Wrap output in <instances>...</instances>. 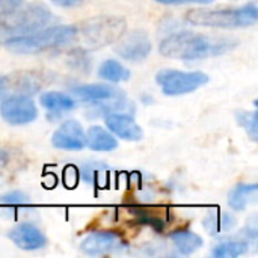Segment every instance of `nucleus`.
Instances as JSON below:
<instances>
[{"instance_id": "obj_1", "label": "nucleus", "mask_w": 258, "mask_h": 258, "mask_svg": "<svg viewBox=\"0 0 258 258\" xmlns=\"http://www.w3.org/2000/svg\"><path fill=\"white\" fill-rule=\"evenodd\" d=\"M237 45L233 38H221L197 32H175L165 38L159 51L169 59L197 60L224 54Z\"/></svg>"}, {"instance_id": "obj_2", "label": "nucleus", "mask_w": 258, "mask_h": 258, "mask_svg": "<svg viewBox=\"0 0 258 258\" xmlns=\"http://www.w3.org/2000/svg\"><path fill=\"white\" fill-rule=\"evenodd\" d=\"M51 20L53 14L42 3H21L15 8L0 11V44L33 33L45 27Z\"/></svg>"}, {"instance_id": "obj_3", "label": "nucleus", "mask_w": 258, "mask_h": 258, "mask_svg": "<svg viewBox=\"0 0 258 258\" xmlns=\"http://www.w3.org/2000/svg\"><path fill=\"white\" fill-rule=\"evenodd\" d=\"M77 36V27L74 26H54L39 29L33 33L18 36L6 41L3 45L6 50L15 54H35L41 51L56 50L68 45Z\"/></svg>"}, {"instance_id": "obj_4", "label": "nucleus", "mask_w": 258, "mask_h": 258, "mask_svg": "<svg viewBox=\"0 0 258 258\" xmlns=\"http://www.w3.org/2000/svg\"><path fill=\"white\" fill-rule=\"evenodd\" d=\"M258 20L257 5L254 2L242 8L228 9H206L198 8L186 14V21L194 26H206L216 29H236L255 24Z\"/></svg>"}, {"instance_id": "obj_5", "label": "nucleus", "mask_w": 258, "mask_h": 258, "mask_svg": "<svg viewBox=\"0 0 258 258\" xmlns=\"http://www.w3.org/2000/svg\"><path fill=\"white\" fill-rule=\"evenodd\" d=\"M125 29L127 23L122 17L103 15L83 21L77 32H80V38L86 47L101 48L118 41L125 33Z\"/></svg>"}, {"instance_id": "obj_6", "label": "nucleus", "mask_w": 258, "mask_h": 258, "mask_svg": "<svg viewBox=\"0 0 258 258\" xmlns=\"http://www.w3.org/2000/svg\"><path fill=\"white\" fill-rule=\"evenodd\" d=\"M156 82L166 95H183L197 91L209 83V76L201 71L162 70L156 76Z\"/></svg>"}, {"instance_id": "obj_7", "label": "nucleus", "mask_w": 258, "mask_h": 258, "mask_svg": "<svg viewBox=\"0 0 258 258\" xmlns=\"http://www.w3.org/2000/svg\"><path fill=\"white\" fill-rule=\"evenodd\" d=\"M2 118L12 125H24L32 122L38 116V109L30 97L15 94L3 98L0 103Z\"/></svg>"}, {"instance_id": "obj_8", "label": "nucleus", "mask_w": 258, "mask_h": 258, "mask_svg": "<svg viewBox=\"0 0 258 258\" xmlns=\"http://www.w3.org/2000/svg\"><path fill=\"white\" fill-rule=\"evenodd\" d=\"M115 51L118 56H121L125 60H132V62L144 60L151 53L150 36L147 35V32L141 29L128 32L127 35L124 33L119 38V42L116 44Z\"/></svg>"}, {"instance_id": "obj_9", "label": "nucleus", "mask_w": 258, "mask_h": 258, "mask_svg": "<svg viewBox=\"0 0 258 258\" xmlns=\"http://www.w3.org/2000/svg\"><path fill=\"white\" fill-rule=\"evenodd\" d=\"M125 248L127 243L112 231L91 233L80 243V251L86 255H106L112 252H121Z\"/></svg>"}, {"instance_id": "obj_10", "label": "nucleus", "mask_w": 258, "mask_h": 258, "mask_svg": "<svg viewBox=\"0 0 258 258\" xmlns=\"http://www.w3.org/2000/svg\"><path fill=\"white\" fill-rule=\"evenodd\" d=\"M51 144L57 150L79 151L86 145V135L80 125V122L70 119L65 121L51 136Z\"/></svg>"}, {"instance_id": "obj_11", "label": "nucleus", "mask_w": 258, "mask_h": 258, "mask_svg": "<svg viewBox=\"0 0 258 258\" xmlns=\"http://www.w3.org/2000/svg\"><path fill=\"white\" fill-rule=\"evenodd\" d=\"M9 239L14 242V245L24 251H36L47 245L44 233L30 222H23L14 227L9 231Z\"/></svg>"}, {"instance_id": "obj_12", "label": "nucleus", "mask_w": 258, "mask_h": 258, "mask_svg": "<svg viewBox=\"0 0 258 258\" xmlns=\"http://www.w3.org/2000/svg\"><path fill=\"white\" fill-rule=\"evenodd\" d=\"M104 124L112 135L124 141H141L144 138V130L141 125L127 113H109L104 118Z\"/></svg>"}, {"instance_id": "obj_13", "label": "nucleus", "mask_w": 258, "mask_h": 258, "mask_svg": "<svg viewBox=\"0 0 258 258\" xmlns=\"http://www.w3.org/2000/svg\"><path fill=\"white\" fill-rule=\"evenodd\" d=\"M73 94L77 98H80L83 101H89V103H101V101L122 95L121 91H118L109 85H100V83L76 86V88H73Z\"/></svg>"}, {"instance_id": "obj_14", "label": "nucleus", "mask_w": 258, "mask_h": 258, "mask_svg": "<svg viewBox=\"0 0 258 258\" xmlns=\"http://www.w3.org/2000/svg\"><path fill=\"white\" fill-rule=\"evenodd\" d=\"M128 212L136 218L138 222L151 227L156 231H163L169 224V212L166 209H147V207H130Z\"/></svg>"}, {"instance_id": "obj_15", "label": "nucleus", "mask_w": 258, "mask_h": 258, "mask_svg": "<svg viewBox=\"0 0 258 258\" xmlns=\"http://www.w3.org/2000/svg\"><path fill=\"white\" fill-rule=\"evenodd\" d=\"M236 225H237V219L231 213L221 212V210L210 212L203 221V227L210 236H219L222 233H228L233 228H236Z\"/></svg>"}, {"instance_id": "obj_16", "label": "nucleus", "mask_w": 258, "mask_h": 258, "mask_svg": "<svg viewBox=\"0 0 258 258\" xmlns=\"http://www.w3.org/2000/svg\"><path fill=\"white\" fill-rule=\"evenodd\" d=\"M258 197L257 184H237L228 194V206L233 210L242 212L249 204L255 203Z\"/></svg>"}, {"instance_id": "obj_17", "label": "nucleus", "mask_w": 258, "mask_h": 258, "mask_svg": "<svg viewBox=\"0 0 258 258\" xmlns=\"http://www.w3.org/2000/svg\"><path fill=\"white\" fill-rule=\"evenodd\" d=\"M86 145L95 151H112L118 147V141L103 127L92 125L86 132Z\"/></svg>"}, {"instance_id": "obj_18", "label": "nucleus", "mask_w": 258, "mask_h": 258, "mask_svg": "<svg viewBox=\"0 0 258 258\" xmlns=\"http://www.w3.org/2000/svg\"><path fill=\"white\" fill-rule=\"evenodd\" d=\"M169 237H171L175 249L183 255L194 254L195 251H198L204 245V240L201 236H198L197 233H194L190 230H184V228L171 233Z\"/></svg>"}, {"instance_id": "obj_19", "label": "nucleus", "mask_w": 258, "mask_h": 258, "mask_svg": "<svg viewBox=\"0 0 258 258\" xmlns=\"http://www.w3.org/2000/svg\"><path fill=\"white\" fill-rule=\"evenodd\" d=\"M41 106H44L50 113H62L70 112L76 107V101L63 92L48 91L44 92L39 98Z\"/></svg>"}, {"instance_id": "obj_20", "label": "nucleus", "mask_w": 258, "mask_h": 258, "mask_svg": "<svg viewBox=\"0 0 258 258\" xmlns=\"http://www.w3.org/2000/svg\"><path fill=\"white\" fill-rule=\"evenodd\" d=\"M98 76L103 80H107L112 83H119V82H125L130 79V71L125 67H122L118 60L107 59L100 65Z\"/></svg>"}, {"instance_id": "obj_21", "label": "nucleus", "mask_w": 258, "mask_h": 258, "mask_svg": "<svg viewBox=\"0 0 258 258\" xmlns=\"http://www.w3.org/2000/svg\"><path fill=\"white\" fill-rule=\"evenodd\" d=\"M249 249V243L246 240H224L218 243L212 255L215 258H236L246 254Z\"/></svg>"}, {"instance_id": "obj_22", "label": "nucleus", "mask_w": 258, "mask_h": 258, "mask_svg": "<svg viewBox=\"0 0 258 258\" xmlns=\"http://www.w3.org/2000/svg\"><path fill=\"white\" fill-rule=\"evenodd\" d=\"M42 74L39 73H20L18 77H15V82H14V86L17 88V91L23 95L26 94H35L38 92L44 82H42Z\"/></svg>"}, {"instance_id": "obj_23", "label": "nucleus", "mask_w": 258, "mask_h": 258, "mask_svg": "<svg viewBox=\"0 0 258 258\" xmlns=\"http://www.w3.org/2000/svg\"><path fill=\"white\" fill-rule=\"evenodd\" d=\"M27 203H29L27 195L20 190H14V192L0 195V210H3V212H15L18 207H23Z\"/></svg>"}, {"instance_id": "obj_24", "label": "nucleus", "mask_w": 258, "mask_h": 258, "mask_svg": "<svg viewBox=\"0 0 258 258\" xmlns=\"http://www.w3.org/2000/svg\"><path fill=\"white\" fill-rule=\"evenodd\" d=\"M68 63H70L71 68H74L77 71H82V73H88L91 70V57H89L88 51L82 50V48L70 51Z\"/></svg>"}, {"instance_id": "obj_25", "label": "nucleus", "mask_w": 258, "mask_h": 258, "mask_svg": "<svg viewBox=\"0 0 258 258\" xmlns=\"http://www.w3.org/2000/svg\"><path fill=\"white\" fill-rule=\"evenodd\" d=\"M237 121L242 127L246 128L252 141H257L258 118L257 112H237Z\"/></svg>"}, {"instance_id": "obj_26", "label": "nucleus", "mask_w": 258, "mask_h": 258, "mask_svg": "<svg viewBox=\"0 0 258 258\" xmlns=\"http://www.w3.org/2000/svg\"><path fill=\"white\" fill-rule=\"evenodd\" d=\"M156 2L162 3V5H189V3H194V5H210L215 0H156Z\"/></svg>"}, {"instance_id": "obj_27", "label": "nucleus", "mask_w": 258, "mask_h": 258, "mask_svg": "<svg viewBox=\"0 0 258 258\" xmlns=\"http://www.w3.org/2000/svg\"><path fill=\"white\" fill-rule=\"evenodd\" d=\"M12 162V156L9 153V150L0 148V172H3Z\"/></svg>"}, {"instance_id": "obj_28", "label": "nucleus", "mask_w": 258, "mask_h": 258, "mask_svg": "<svg viewBox=\"0 0 258 258\" xmlns=\"http://www.w3.org/2000/svg\"><path fill=\"white\" fill-rule=\"evenodd\" d=\"M24 0H0V11H6L11 8H15L18 5H21Z\"/></svg>"}, {"instance_id": "obj_29", "label": "nucleus", "mask_w": 258, "mask_h": 258, "mask_svg": "<svg viewBox=\"0 0 258 258\" xmlns=\"http://www.w3.org/2000/svg\"><path fill=\"white\" fill-rule=\"evenodd\" d=\"M51 2L60 8H73V6H77L79 3H82L83 0H51Z\"/></svg>"}, {"instance_id": "obj_30", "label": "nucleus", "mask_w": 258, "mask_h": 258, "mask_svg": "<svg viewBox=\"0 0 258 258\" xmlns=\"http://www.w3.org/2000/svg\"><path fill=\"white\" fill-rule=\"evenodd\" d=\"M9 91V79L5 76H0V98Z\"/></svg>"}]
</instances>
